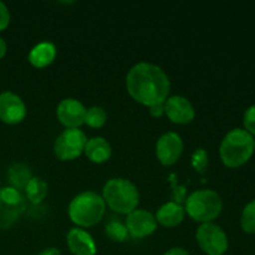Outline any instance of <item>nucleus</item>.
Here are the masks:
<instances>
[{"mask_svg": "<svg viewBox=\"0 0 255 255\" xmlns=\"http://www.w3.org/2000/svg\"><path fill=\"white\" fill-rule=\"evenodd\" d=\"M107 122V114L102 107L92 106L86 110V116H85V125H87L91 128H101Z\"/></svg>", "mask_w": 255, "mask_h": 255, "instance_id": "obj_20", "label": "nucleus"}, {"mask_svg": "<svg viewBox=\"0 0 255 255\" xmlns=\"http://www.w3.org/2000/svg\"><path fill=\"white\" fill-rule=\"evenodd\" d=\"M10 22V12L6 5L0 1V31H4Z\"/></svg>", "mask_w": 255, "mask_h": 255, "instance_id": "obj_25", "label": "nucleus"}, {"mask_svg": "<svg viewBox=\"0 0 255 255\" xmlns=\"http://www.w3.org/2000/svg\"><path fill=\"white\" fill-rule=\"evenodd\" d=\"M31 178V169L24 163H14L12 166H10L9 171H7V179H9L10 187L17 189V191L25 189V187Z\"/></svg>", "mask_w": 255, "mask_h": 255, "instance_id": "obj_18", "label": "nucleus"}, {"mask_svg": "<svg viewBox=\"0 0 255 255\" xmlns=\"http://www.w3.org/2000/svg\"><path fill=\"white\" fill-rule=\"evenodd\" d=\"M102 198L106 206L120 214H129L136 211L139 203L137 187L126 178H112L102 189Z\"/></svg>", "mask_w": 255, "mask_h": 255, "instance_id": "obj_4", "label": "nucleus"}, {"mask_svg": "<svg viewBox=\"0 0 255 255\" xmlns=\"http://www.w3.org/2000/svg\"><path fill=\"white\" fill-rule=\"evenodd\" d=\"M26 204L20 191L12 187L0 188V231L10 228L24 213Z\"/></svg>", "mask_w": 255, "mask_h": 255, "instance_id": "obj_8", "label": "nucleus"}, {"mask_svg": "<svg viewBox=\"0 0 255 255\" xmlns=\"http://www.w3.org/2000/svg\"><path fill=\"white\" fill-rule=\"evenodd\" d=\"M87 137L81 129L66 128L56 137L54 153L60 161H74L85 151Z\"/></svg>", "mask_w": 255, "mask_h": 255, "instance_id": "obj_6", "label": "nucleus"}, {"mask_svg": "<svg viewBox=\"0 0 255 255\" xmlns=\"http://www.w3.org/2000/svg\"><path fill=\"white\" fill-rule=\"evenodd\" d=\"M164 115L176 125H187L196 116L193 105L183 96H171L164 102Z\"/></svg>", "mask_w": 255, "mask_h": 255, "instance_id": "obj_13", "label": "nucleus"}, {"mask_svg": "<svg viewBox=\"0 0 255 255\" xmlns=\"http://www.w3.org/2000/svg\"><path fill=\"white\" fill-rule=\"evenodd\" d=\"M184 216H186V212L182 204L172 201L159 207L154 217H156L157 224H161L166 228H174L183 222Z\"/></svg>", "mask_w": 255, "mask_h": 255, "instance_id": "obj_16", "label": "nucleus"}, {"mask_svg": "<svg viewBox=\"0 0 255 255\" xmlns=\"http://www.w3.org/2000/svg\"><path fill=\"white\" fill-rule=\"evenodd\" d=\"M84 152L90 161L101 164L109 161L112 154V148L109 141L104 137H92L87 139Z\"/></svg>", "mask_w": 255, "mask_h": 255, "instance_id": "obj_17", "label": "nucleus"}, {"mask_svg": "<svg viewBox=\"0 0 255 255\" xmlns=\"http://www.w3.org/2000/svg\"><path fill=\"white\" fill-rule=\"evenodd\" d=\"M241 228L248 234H255V199L246 204L241 214Z\"/></svg>", "mask_w": 255, "mask_h": 255, "instance_id": "obj_21", "label": "nucleus"}, {"mask_svg": "<svg viewBox=\"0 0 255 255\" xmlns=\"http://www.w3.org/2000/svg\"><path fill=\"white\" fill-rule=\"evenodd\" d=\"M163 255H189V253L186 249L179 248V247H174V248H171L169 251H167Z\"/></svg>", "mask_w": 255, "mask_h": 255, "instance_id": "obj_27", "label": "nucleus"}, {"mask_svg": "<svg viewBox=\"0 0 255 255\" xmlns=\"http://www.w3.org/2000/svg\"><path fill=\"white\" fill-rule=\"evenodd\" d=\"M254 153V137L244 128H233L224 136L219 147L222 162L228 168L244 166Z\"/></svg>", "mask_w": 255, "mask_h": 255, "instance_id": "obj_2", "label": "nucleus"}, {"mask_svg": "<svg viewBox=\"0 0 255 255\" xmlns=\"http://www.w3.org/2000/svg\"><path fill=\"white\" fill-rule=\"evenodd\" d=\"M26 117V106L16 94H0V120L6 125H17Z\"/></svg>", "mask_w": 255, "mask_h": 255, "instance_id": "obj_12", "label": "nucleus"}, {"mask_svg": "<svg viewBox=\"0 0 255 255\" xmlns=\"http://www.w3.org/2000/svg\"><path fill=\"white\" fill-rule=\"evenodd\" d=\"M223 255H226V254H223Z\"/></svg>", "mask_w": 255, "mask_h": 255, "instance_id": "obj_31", "label": "nucleus"}, {"mask_svg": "<svg viewBox=\"0 0 255 255\" xmlns=\"http://www.w3.org/2000/svg\"><path fill=\"white\" fill-rule=\"evenodd\" d=\"M244 129L252 136H255V105H252L246 110L243 115Z\"/></svg>", "mask_w": 255, "mask_h": 255, "instance_id": "obj_24", "label": "nucleus"}, {"mask_svg": "<svg viewBox=\"0 0 255 255\" xmlns=\"http://www.w3.org/2000/svg\"><path fill=\"white\" fill-rule=\"evenodd\" d=\"M183 153V141L176 132L162 134L156 143V156L159 163L164 167L176 164Z\"/></svg>", "mask_w": 255, "mask_h": 255, "instance_id": "obj_9", "label": "nucleus"}, {"mask_svg": "<svg viewBox=\"0 0 255 255\" xmlns=\"http://www.w3.org/2000/svg\"><path fill=\"white\" fill-rule=\"evenodd\" d=\"M105 233L112 242H116V243L126 242L129 237L126 226L119 221L109 222L106 224V228H105Z\"/></svg>", "mask_w": 255, "mask_h": 255, "instance_id": "obj_22", "label": "nucleus"}, {"mask_svg": "<svg viewBox=\"0 0 255 255\" xmlns=\"http://www.w3.org/2000/svg\"><path fill=\"white\" fill-rule=\"evenodd\" d=\"M126 228L128 236L133 239H142L153 234L157 229L156 217L144 209H136L127 214Z\"/></svg>", "mask_w": 255, "mask_h": 255, "instance_id": "obj_10", "label": "nucleus"}, {"mask_svg": "<svg viewBox=\"0 0 255 255\" xmlns=\"http://www.w3.org/2000/svg\"><path fill=\"white\" fill-rule=\"evenodd\" d=\"M254 152H255V138H254Z\"/></svg>", "mask_w": 255, "mask_h": 255, "instance_id": "obj_30", "label": "nucleus"}, {"mask_svg": "<svg viewBox=\"0 0 255 255\" xmlns=\"http://www.w3.org/2000/svg\"><path fill=\"white\" fill-rule=\"evenodd\" d=\"M39 255H61V252L56 248H46L40 252Z\"/></svg>", "mask_w": 255, "mask_h": 255, "instance_id": "obj_28", "label": "nucleus"}, {"mask_svg": "<svg viewBox=\"0 0 255 255\" xmlns=\"http://www.w3.org/2000/svg\"><path fill=\"white\" fill-rule=\"evenodd\" d=\"M149 115L154 119H159L164 115V102L163 104H157L153 106H149Z\"/></svg>", "mask_w": 255, "mask_h": 255, "instance_id": "obj_26", "label": "nucleus"}, {"mask_svg": "<svg viewBox=\"0 0 255 255\" xmlns=\"http://www.w3.org/2000/svg\"><path fill=\"white\" fill-rule=\"evenodd\" d=\"M126 87L134 101L149 107L166 102L171 90V82L159 66L148 62H138L127 74Z\"/></svg>", "mask_w": 255, "mask_h": 255, "instance_id": "obj_1", "label": "nucleus"}, {"mask_svg": "<svg viewBox=\"0 0 255 255\" xmlns=\"http://www.w3.org/2000/svg\"><path fill=\"white\" fill-rule=\"evenodd\" d=\"M196 241L202 252L207 255H223L229 247L226 232L213 222L199 226L196 233Z\"/></svg>", "mask_w": 255, "mask_h": 255, "instance_id": "obj_7", "label": "nucleus"}, {"mask_svg": "<svg viewBox=\"0 0 255 255\" xmlns=\"http://www.w3.org/2000/svg\"><path fill=\"white\" fill-rule=\"evenodd\" d=\"M192 166L198 173H206L208 167V153L204 148H198L193 152L192 156Z\"/></svg>", "mask_w": 255, "mask_h": 255, "instance_id": "obj_23", "label": "nucleus"}, {"mask_svg": "<svg viewBox=\"0 0 255 255\" xmlns=\"http://www.w3.org/2000/svg\"><path fill=\"white\" fill-rule=\"evenodd\" d=\"M67 248L72 255H96L97 246L91 234L87 233L85 229L72 228L66 236Z\"/></svg>", "mask_w": 255, "mask_h": 255, "instance_id": "obj_14", "label": "nucleus"}, {"mask_svg": "<svg viewBox=\"0 0 255 255\" xmlns=\"http://www.w3.org/2000/svg\"><path fill=\"white\" fill-rule=\"evenodd\" d=\"M69 217L79 228H90L96 226L104 218L106 203L100 194L92 191L77 194L69 204Z\"/></svg>", "mask_w": 255, "mask_h": 255, "instance_id": "obj_3", "label": "nucleus"}, {"mask_svg": "<svg viewBox=\"0 0 255 255\" xmlns=\"http://www.w3.org/2000/svg\"><path fill=\"white\" fill-rule=\"evenodd\" d=\"M223 211L221 196L212 189H199L193 192L184 204V212L197 223H212Z\"/></svg>", "mask_w": 255, "mask_h": 255, "instance_id": "obj_5", "label": "nucleus"}, {"mask_svg": "<svg viewBox=\"0 0 255 255\" xmlns=\"http://www.w3.org/2000/svg\"><path fill=\"white\" fill-rule=\"evenodd\" d=\"M56 116L60 124L66 128H79L85 125L86 109L76 99H64L56 109Z\"/></svg>", "mask_w": 255, "mask_h": 255, "instance_id": "obj_11", "label": "nucleus"}, {"mask_svg": "<svg viewBox=\"0 0 255 255\" xmlns=\"http://www.w3.org/2000/svg\"><path fill=\"white\" fill-rule=\"evenodd\" d=\"M5 54H6V42L2 37H0V60L5 56Z\"/></svg>", "mask_w": 255, "mask_h": 255, "instance_id": "obj_29", "label": "nucleus"}, {"mask_svg": "<svg viewBox=\"0 0 255 255\" xmlns=\"http://www.w3.org/2000/svg\"><path fill=\"white\" fill-rule=\"evenodd\" d=\"M57 49L55 46V44H52L50 41H42L35 45L30 50L27 60L36 69H45V67L50 66L55 61Z\"/></svg>", "mask_w": 255, "mask_h": 255, "instance_id": "obj_15", "label": "nucleus"}, {"mask_svg": "<svg viewBox=\"0 0 255 255\" xmlns=\"http://www.w3.org/2000/svg\"><path fill=\"white\" fill-rule=\"evenodd\" d=\"M25 194L26 198L31 202L32 204H40L47 196L49 187L44 179L39 177H32L29 181V183L25 187Z\"/></svg>", "mask_w": 255, "mask_h": 255, "instance_id": "obj_19", "label": "nucleus"}]
</instances>
